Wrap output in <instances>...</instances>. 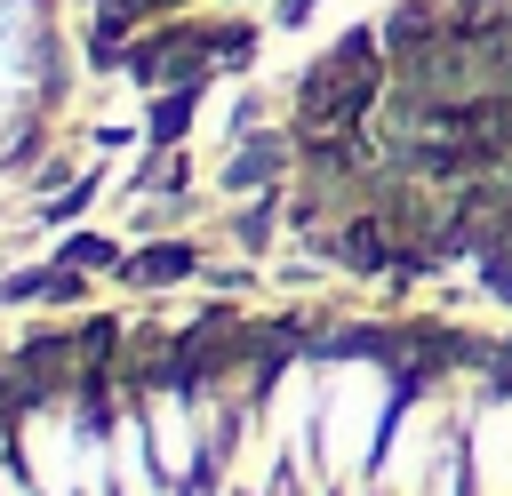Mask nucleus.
<instances>
[{
	"mask_svg": "<svg viewBox=\"0 0 512 496\" xmlns=\"http://www.w3.org/2000/svg\"><path fill=\"white\" fill-rule=\"evenodd\" d=\"M384 72H392V56L376 32L336 40L296 88V136H368V120L384 104Z\"/></svg>",
	"mask_w": 512,
	"mask_h": 496,
	"instance_id": "f257e3e1",
	"label": "nucleus"
},
{
	"mask_svg": "<svg viewBox=\"0 0 512 496\" xmlns=\"http://www.w3.org/2000/svg\"><path fill=\"white\" fill-rule=\"evenodd\" d=\"M224 176H232V184H272V176H280V144H272V136H256Z\"/></svg>",
	"mask_w": 512,
	"mask_h": 496,
	"instance_id": "f03ea898",
	"label": "nucleus"
},
{
	"mask_svg": "<svg viewBox=\"0 0 512 496\" xmlns=\"http://www.w3.org/2000/svg\"><path fill=\"white\" fill-rule=\"evenodd\" d=\"M128 272H136V280H176V272H192V248H152V256H136Z\"/></svg>",
	"mask_w": 512,
	"mask_h": 496,
	"instance_id": "7ed1b4c3",
	"label": "nucleus"
}]
</instances>
